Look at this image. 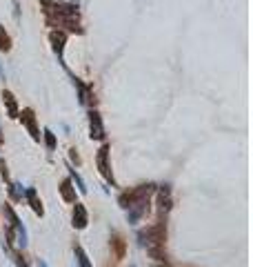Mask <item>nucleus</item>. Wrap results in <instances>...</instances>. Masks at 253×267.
Listing matches in <instances>:
<instances>
[{
    "instance_id": "f257e3e1",
    "label": "nucleus",
    "mask_w": 253,
    "mask_h": 267,
    "mask_svg": "<svg viewBox=\"0 0 253 267\" xmlns=\"http://www.w3.org/2000/svg\"><path fill=\"white\" fill-rule=\"evenodd\" d=\"M153 192H156V185L143 183V185L129 187V190H125L118 196V205L127 211V223L129 225H138L143 218L149 216Z\"/></svg>"
},
{
    "instance_id": "f03ea898",
    "label": "nucleus",
    "mask_w": 253,
    "mask_h": 267,
    "mask_svg": "<svg viewBox=\"0 0 253 267\" xmlns=\"http://www.w3.org/2000/svg\"><path fill=\"white\" fill-rule=\"evenodd\" d=\"M45 20L49 27L60 29L65 34H85L80 22V9L71 3H51L45 7Z\"/></svg>"
},
{
    "instance_id": "7ed1b4c3",
    "label": "nucleus",
    "mask_w": 253,
    "mask_h": 267,
    "mask_svg": "<svg viewBox=\"0 0 253 267\" xmlns=\"http://www.w3.org/2000/svg\"><path fill=\"white\" fill-rule=\"evenodd\" d=\"M140 245L147 247L151 258H156L158 263H166V252H164V243H166V218H158L153 225L145 227L138 232Z\"/></svg>"
},
{
    "instance_id": "20e7f679",
    "label": "nucleus",
    "mask_w": 253,
    "mask_h": 267,
    "mask_svg": "<svg viewBox=\"0 0 253 267\" xmlns=\"http://www.w3.org/2000/svg\"><path fill=\"white\" fill-rule=\"evenodd\" d=\"M3 216H5V238H7L5 243L24 250V247H27V229H24L20 218H18V214L9 203L3 205Z\"/></svg>"
},
{
    "instance_id": "39448f33",
    "label": "nucleus",
    "mask_w": 253,
    "mask_h": 267,
    "mask_svg": "<svg viewBox=\"0 0 253 267\" xmlns=\"http://www.w3.org/2000/svg\"><path fill=\"white\" fill-rule=\"evenodd\" d=\"M109 154H111V145L109 143H102V147L98 149L96 154V167L100 176L111 187H116V176H114V169H111V163H109Z\"/></svg>"
},
{
    "instance_id": "423d86ee",
    "label": "nucleus",
    "mask_w": 253,
    "mask_h": 267,
    "mask_svg": "<svg viewBox=\"0 0 253 267\" xmlns=\"http://www.w3.org/2000/svg\"><path fill=\"white\" fill-rule=\"evenodd\" d=\"M153 196H156V205H158V218H166V214L174 207V192H171V185L169 183H164L160 187L156 185Z\"/></svg>"
},
{
    "instance_id": "0eeeda50",
    "label": "nucleus",
    "mask_w": 253,
    "mask_h": 267,
    "mask_svg": "<svg viewBox=\"0 0 253 267\" xmlns=\"http://www.w3.org/2000/svg\"><path fill=\"white\" fill-rule=\"evenodd\" d=\"M18 118H20L22 127L29 131V136H32L34 143H40L42 134H40V127H38V120H36V112L32 107H24L22 112H18Z\"/></svg>"
},
{
    "instance_id": "6e6552de",
    "label": "nucleus",
    "mask_w": 253,
    "mask_h": 267,
    "mask_svg": "<svg viewBox=\"0 0 253 267\" xmlns=\"http://www.w3.org/2000/svg\"><path fill=\"white\" fill-rule=\"evenodd\" d=\"M49 42H51V49L53 54L58 56V63L65 67V71L69 74V69H67V63H65V45H67V34L60 32V29H51L49 32Z\"/></svg>"
},
{
    "instance_id": "1a4fd4ad",
    "label": "nucleus",
    "mask_w": 253,
    "mask_h": 267,
    "mask_svg": "<svg viewBox=\"0 0 253 267\" xmlns=\"http://www.w3.org/2000/svg\"><path fill=\"white\" fill-rule=\"evenodd\" d=\"M89 138L91 141H98V143H104V138H107L102 116H100V112L94 109V107L89 109Z\"/></svg>"
},
{
    "instance_id": "9d476101",
    "label": "nucleus",
    "mask_w": 253,
    "mask_h": 267,
    "mask_svg": "<svg viewBox=\"0 0 253 267\" xmlns=\"http://www.w3.org/2000/svg\"><path fill=\"white\" fill-rule=\"evenodd\" d=\"M71 76V81H73V85H76V89H78V100H80V105L82 107H94V89L89 87V85H85L80 78H76L73 74H69Z\"/></svg>"
},
{
    "instance_id": "9b49d317",
    "label": "nucleus",
    "mask_w": 253,
    "mask_h": 267,
    "mask_svg": "<svg viewBox=\"0 0 253 267\" xmlns=\"http://www.w3.org/2000/svg\"><path fill=\"white\" fill-rule=\"evenodd\" d=\"M109 245H111V254H114L116 260H122L127 256V241L120 232H111V238H109Z\"/></svg>"
},
{
    "instance_id": "f8f14e48",
    "label": "nucleus",
    "mask_w": 253,
    "mask_h": 267,
    "mask_svg": "<svg viewBox=\"0 0 253 267\" xmlns=\"http://www.w3.org/2000/svg\"><path fill=\"white\" fill-rule=\"evenodd\" d=\"M71 225L76 229H85L89 225V214H87V207L82 203H73V211H71Z\"/></svg>"
},
{
    "instance_id": "ddd939ff",
    "label": "nucleus",
    "mask_w": 253,
    "mask_h": 267,
    "mask_svg": "<svg viewBox=\"0 0 253 267\" xmlns=\"http://www.w3.org/2000/svg\"><path fill=\"white\" fill-rule=\"evenodd\" d=\"M24 200L29 203V207L34 209L36 216H45V207H42V200L38 198V192H36L34 187H27V190H24Z\"/></svg>"
},
{
    "instance_id": "4468645a",
    "label": "nucleus",
    "mask_w": 253,
    "mask_h": 267,
    "mask_svg": "<svg viewBox=\"0 0 253 267\" xmlns=\"http://www.w3.org/2000/svg\"><path fill=\"white\" fill-rule=\"evenodd\" d=\"M0 98H3V105L7 109V116L9 118H18V102H16V96L9 92V89H3V94H0Z\"/></svg>"
},
{
    "instance_id": "2eb2a0df",
    "label": "nucleus",
    "mask_w": 253,
    "mask_h": 267,
    "mask_svg": "<svg viewBox=\"0 0 253 267\" xmlns=\"http://www.w3.org/2000/svg\"><path fill=\"white\" fill-rule=\"evenodd\" d=\"M58 192H60V196H63V200H65V203H71V205L76 203V187H73L71 178H65L63 183H60Z\"/></svg>"
},
{
    "instance_id": "dca6fc26",
    "label": "nucleus",
    "mask_w": 253,
    "mask_h": 267,
    "mask_svg": "<svg viewBox=\"0 0 253 267\" xmlns=\"http://www.w3.org/2000/svg\"><path fill=\"white\" fill-rule=\"evenodd\" d=\"M5 250H7V254L11 256V260H14V265H16V267H29V265H27V260L22 258V254L18 252V250H14V245L5 243Z\"/></svg>"
},
{
    "instance_id": "f3484780",
    "label": "nucleus",
    "mask_w": 253,
    "mask_h": 267,
    "mask_svg": "<svg viewBox=\"0 0 253 267\" xmlns=\"http://www.w3.org/2000/svg\"><path fill=\"white\" fill-rule=\"evenodd\" d=\"M7 190H9L11 200H16V203L24 198V187H22L20 183H14V180H9V183H7Z\"/></svg>"
},
{
    "instance_id": "a211bd4d",
    "label": "nucleus",
    "mask_w": 253,
    "mask_h": 267,
    "mask_svg": "<svg viewBox=\"0 0 253 267\" xmlns=\"http://www.w3.org/2000/svg\"><path fill=\"white\" fill-rule=\"evenodd\" d=\"M73 254H76V260H78V267H94L91 260L87 256V252L82 250V245H73Z\"/></svg>"
},
{
    "instance_id": "6ab92c4d",
    "label": "nucleus",
    "mask_w": 253,
    "mask_h": 267,
    "mask_svg": "<svg viewBox=\"0 0 253 267\" xmlns=\"http://www.w3.org/2000/svg\"><path fill=\"white\" fill-rule=\"evenodd\" d=\"M67 169H69V176H71V183H73V187H78V192H80V194H87V185H85V180L80 178V174H78L71 165H67Z\"/></svg>"
},
{
    "instance_id": "aec40b11",
    "label": "nucleus",
    "mask_w": 253,
    "mask_h": 267,
    "mask_svg": "<svg viewBox=\"0 0 253 267\" xmlns=\"http://www.w3.org/2000/svg\"><path fill=\"white\" fill-rule=\"evenodd\" d=\"M0 51H3V54L11 51V36H9V32L3 25H0Z\"/></svg>"
},
{
    "instance_id": "412c9836",
    "label": "nucleus",
    "mask_w": 253,
    "mask_h": 267,
    "mask_svg": "<svg viewBox=\"0 0 253 267\" xmlns=\"http://www.w3.org/2000/svg\"><path fill=\"white\" fill-rule=\"evenodd\" d=\"M40 141H45V145H47L49 151H53L55 145H58V141H55V134H53L51 129H45V131H42V138H40Z\"/></svg>"
},
{
    "instance_id": "4be33fe9",
    "label": "nucleus",
    "mask_w": 253,
    "mask_h": 267,
    "mask_svg": "<svg viewBox=\"0 0 253 267\" xmlns=\"http://www.w3.org/2000/svg\"><path fill=\"white\" fill-rule=\"evenodd\" d=\"M69 158H71L73 163H76V165H80V163H82V161H80V156H78V149H76V147H71V149H69Z\"/></svg>"
},
{
    "instance_id": "5701e85b",
    "label": "nucleus",
    "mask_w": 253,
    "mask_h": 267,
    "mask_svg": "<svg viewBox=\"0 0 253 267\" xmlns=\"http://www.w3.org/2000/svg\"><path fill=\"white\" fill-rule=\"evenodd\" d=\"M40 3H42V7H47V5H51L53 0H40Z\"/></svg>"
},
{
    "instance_id": "b1692460",
    "label": "nucleus",
    "mask_w": 253,
    "mask_h": 267,
    "mask_svg": "<svg viewBox=\"0 0 253 267\" xmlns=\"http://www.w3.org/2000/svg\"><path fill=\"white\" fill-rule=\"evenodd\" d=\"M38 267H49V265L45 263V260H38Z\"/></svg>"
},
{
    "instance_id": "393cba45",
    "label": "nucleus",
    "mask_w": 253,
    "mask_h": 267,
    "mask_svg": "<svg viewBox=\"0 0 253 267\" xmlns=\"http://www.w3.org/2000/svg\"><path fill=\"white\" fill-rule=\"evenodd\" d=\"M153 267H169V265H166V263H158V265H153Z\"/></svg>"
},
{
    "instance_id": "a878e982",
    "label": "nucleus",
    "mask_w": 253,
    "mask_h": 267,
    "mask_svg": "<svg viewBox=\"0 0 253 267\" xmlns=\"http://www.w3.org/2000/svg\"><path fill=\"white\" fill-rule=\"evenodd\" d=\"M3 141H5V138H3V129H0V145H3Z\"/></svg>"
},
{
    "instance_id": "bb28decb",
    "label": "nucleus",
    "mask_w": 253,
    "mask_h": 267,
    "mask_svg": "<svg viewBox=\"0 0 253 267\" xmlns=\"http://www.w3.org/2000/svg\"><path fill=\"white\" fill-rule=\"evenodd\" d=\"M14 3H18V0H14Z\"/></svg>"
}]
</instances>
